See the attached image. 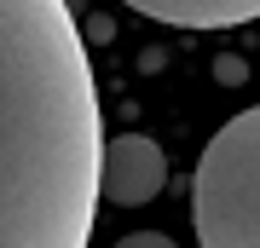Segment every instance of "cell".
<instances>
[{"instance_id": "1", "label": "cell", "mask_w": 260, "mask_h": 248, "mask_svg": "<svg viewBox=\"0 0 260 248\" xmlns=\"http://www.w3.org/2000/svg\"><path fill=\"white\" fill-rule=\"evenodd\" d=\"M104 121L64 0H0V248H87Z\"/></svg>"}, {"instance_id": "2", "label": "cell", "mask_w": 260, "mask_h": 248, "mask_svg": "<svg viewBox=\"0 0 260 248\" xmlns=\"http://www.w3.org/2000/svg\"><path fill=\"white\" fill-rule=\"evenodd\" d=\"M191 231L203 248H260V104L203 145L191 167Z\"/></svg>"}, {"instance_id": "3", "label": "cell", "mask_w": 260, "mask_h": 248, "mask_svg": "<svg viewBox=\"0 0 260 248\" xmlns=\"http://www.w3.org/2000/svg\"><path fill=\"white\" fill-rule=\"evenodd\" d=\"M168 185V156L156 138L145 133H116L104 138V173H99V191L110 196L116 208H145L156 202Z\"/></svg>"}, {"instance_id": "4", "label": "cell", "mask_w": 260, "mask_h": 248, "mask_svg": "<svg viewBox=\"0 0 260 248\" xmlns=\"http://www.w3.org/2000/svg\"><path fill=\"white\" fill-rule=\"evenodd\" d=\"M121 6L174 29H237L260 18V0H121Z\"/></svg>"}, {"instance_id": "5", "label": "cell", "mask_w": 260, "mask_h": 248, "mask_svg": "<svg viewBox=\"0 0 260 248\" xmlns=\"http://www.w3.org/2000/svg\"><path fill=\"white\" fill-rule=\"evenodd\" d=\"M214 81H225V87H243V81H249V64H243L237 52H220V58H214Z\"/></svg>"}, {"instance_id": "6", "label": "cell", "mask_w": 260, "mask_h": 248, "mask_svg": "<svg viewBox=\"0 0 260 248\" xmlns=\"http://www.w3.org/2000/svg\"><path fill=\"white\" fill-rule=\"evenodd\" d=\"M116 248H174V242H168L162 231H133V237H121Z\"/></svg>"}, {"instance_id": "7", "label": "cell", "mask_w": 260, "mask_h": 248, "mask_svg": "<svg viewBox=\"0 0 260 248\" xmlns=\"http://www.w3.org/2000/svg\"><path fill=\"white\" fill-rule=\"evenodd\" d=\"M81 35H87V41H110V23H104V18H93V23L81 29Z\"/></svg>"}]
</instances>
